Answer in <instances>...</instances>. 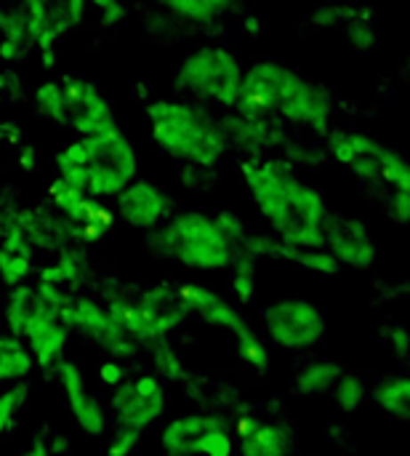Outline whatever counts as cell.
<instances>
[{
    "mask_svg": "<svg viewBox=\"0 0 410 456\" xmlns=\"http://www.w3.org/2000/svg\"><path fill=\"white\" fill-rule=\"evenodd\" d=\"M237 168L259 216L275 238L293 248H326L323 227L331 208L323 192L304 182L291 160L248 158Z\"/></svg>",
    "mask_w": 410,
    "mask_h": 456,
    "instance_id": "1",
    "label": "cell"
},
{
    "mask_svg": "<svg viewBox=\"0 0 410 456\" xmlns=\"http://www.w3.org/2000/svg\"><path fill=\"white\" fill-rule=\"evenodd\" d=\"M232 110L243 118H283L299 128L326 134L334 104L320 83L304 77L283 61L261 59L243 69Z\"/></svg>",
    "mask_w": 410,
    "mask_h": 456,
    "instance_id": "2",
    "label": "cell"
},
{
    "mask_svg": "<svg viewBox=\"0 0 410 456\" xmlns=\"http://www.w3.org/2000/svg\"><path fill=\"white\" fill-rule=\"evenodd\" d=\"M144 115L152 142L168 158L192 163L195 168L216 166L229 147L219 120L192 102L155 99L144 107Z\"/></svg>",
    "mask_w": 410,
    "mask_h": 456,
    "instance_id": "3",
    "label": "cell"
},
{
    "mask_svg": "<svg viewBox=\"0 0 410 456\" xmlns=\"http://www.w3.org/2000/svg\"><path fill=\"white\" fill-rule=\"evenodd\" d=\"M149 251L157 259H173L184 270L221 273L229 270L237 248L221 235L213 216L205 211L171 214L147 238Z\"/></svg>",
    "mask_w": 410,
    "mask_h": 456,
    "instance_id": "4",
    "label": "cell"
},
{
    "mask_svg": "<svg viewBox=\"0 0 410 456\" xmlns=\"http://www.w3.org/2000/svg\"><path fill=\"white\" fill-rule=\"evenodd\" d=\"M80 147H83V160L80 166H69V168H80L88 179V190L85 198H115L117 192H123L139 174V152L133 147V142L117 128H107L101 134L93 136H77ZM69 168H59L69 171Z\"/></svg>",
    "mask_w": 410,
    "mask_h": 456,
    "instance_id": "5",
    "label": "cell"
},
{
    "mask_svg": "<svg viewBox=\"0 0 410 456\" xmlns=\"http://www.w3.org/2000/svg\"><path fill=\"white\" fill-rule=\"evenodd\" d=\"M243 80V64L235 56L232 48L219 43H205L189 51L179 69H176V86L195 96L197 102H208L224 110L235 107V96Z\"/></svg>",
    "mask_w": 410,
    "mask_h": 456,
    "instance_id": "6",
    "label": "cell"
},
{
    "mask_svg": "<svg viewBox=\"0 0 410 456\" xmlns=\"http://www.w3.org/2000/svg\"><path fill=\"white\" fill-rule=\"evenodd\" d=\"M107 313L139 345L165 339L189 315L176 286H152L141 291L136 299L115 297L109 299Z\"/></svg>",
    "mask_w": 410,
    "mask_h": 456,
    "instance_id": "7",
    "label": "cell"
},
{
    "mask_svg": "<svg viewBox=\"0 0 410 456\" xmlns=\"http://www.w3.org/2000/svg\"><path fill=\"white\" fill-rule=\"evenodd\" d=\"M328 152L336 163L366 182H384L392 190H410L408 160L363 131H334L328 136Z\"/></svg>",
    "mask_w": 410,
    "mask_h": 456,
    "instance_id": "8",
    "label": "cell"
},
{
    "mask_svg": "<svg viewBox=\"0 0 410 456\" xmlns=\"http://www.w3.org/2000/svg\"><path fill=\"white\" fill-rule=\"evenodd\" d=\"M267 337L283 350H310L323 342L328 321L318 305L304 297H283L261 310Z\"/></svg>",
    "mask_w": 410,
    "mask_h": 456,
    "instance_id": "9",
    "label": "cell"
},
{
    "mask_svg": "<svg viewBox=\"0 0 410 456\" xmlns=\"http://www.w3.org/2000/svg\"><path fill=\"white\" fill-rule=\"evenodd\" d=\"M61 96H64V126L75 131L77 136H93L101 134L115 123V110L109 99L101 94V88L80 75H64L59 80Z\"/></svg>",
    "mask_w": 410,
    "mask_h": 456,
    "instance_id": "10",
    "label": "cell"
},
{
    "mask_svg": "<svg viewBox=\"0 0 410 456\" xmlns=\"http://www.w3.org/2000/svg\"><path fill=\"white\" fill-rule=\"evenodd\" d=\"M109 409L120 428H131L144 433L152 428L165 411V390L155 374H144L136 379H123L112 387Z\"/></svg>",
    "mask_w": 410,
    "mask_h": 456,
    "instance_id": "11",
    "label": "cell"
},
{
    "mask_svg": "<svg viewBox=\"0 0 410 456\" xmlns=\"http://www.w3.org/2000/svg\"><path fill=\"white\" fill-rule=\"evenodd\" d=\"M67 329L69 331H80L83 337H88L96 347L109 353L112 361L133 358L136 350H139V342L131 334H125L109 318L107 307H101L91 297H72L69 315H67Z\"/></svg>",
    "mask_w": 410,
    "mask_h": 456,
    "instance_id": "12",
    "label": "cell"
},
{
    "mask_svg": "<svg viewBox=\"0 0 410 456\" xmlns=\"http://www.w3.org/2000/svg\"><path fill=\"white\" fill-rule=\"evenodd\" d=\"M323 232H326V248L334 254V259L342 267L368 270L376 265L379 246H376V238L371 235L366 222L328 211Z\"/></svg>",
    "mask_w": 410,
    "mask_h": 456,
    "instance_id": "13",
    "label": "cell"
},
{
    "mask_svg": "<svg viewBox=\"0 0 410 456\" xmlns=\"http://www.w3.org/2000/svg\"><path fill=\"white\" fill-rule=\"evenodd\" d=\"M115 211L133 230H155L173 214V198L149 179H133L115 195Z\"/></svg>",
    "mask_w": 410,
    "mask_h": 456,
    "instance_id": "14",
    "label": "cell"
},
{
    "mask_svg": "<svg viewBox=\"0 0 410 456\" xmlns=\"http://www.w3.org/2000/svg\"><path fill=\"white\" fill-rule=\"evenodd\" d=\"M59 387H61V395H64V403H67V411L69 417L75 419V425L88 436V438H101L107 433V414L101 409V403L88 393L85 387V377H83V369L75 363V361H61L53 371Z\"/></svg>",
    "mask_w": 410,
    "mask_h": 456,
    "instance_id": "15",
    "label": "cell"
},
{
    "mask_svg": "<svg viewBox=\"0 0 410 456\" xmlns=\"http://www.w3.org/2000/svg\"><path fill=\"white\" fill-rule=\"evenodd\" d=\"M176 289H179L187 310L195 313L205 326H213L219 331H229L237 342H243V339L256 334L253 326L245 321V315L235 305H229L224 297L211 291L208 286H203V283H181Z\"/></svg>",
    "mask_w": 410,
    "mask_h": 456,
    "instance_id": "16",
    "label": "cell"
},
{
    "mask_svg": "<svg viewBox=\"0 0 410 456\" xmlns=\"http://www.w3.org/2000/svg\"><path fill=\"white\" fill-rule=\"evenodd\" d=\"M19 339L27 342L32 363H37L45 374H53L56 366L64 361V347H67V339H69V329L51 310H45L43 302H40L37 310L27 318Z\"/></svg>",
    "mask_w": 410,
    "mask_h": 456,
    "instance_id": "17",
    "label": "cell"
},
{
    "mask_svg": "<svg viewBox=\"0 0 410 456\" xmlns=\"http://www.w3.org/2000/svg\"><path fill=\"white\" fill-rule=\"evenodd\" d=\"M221 422H224V419L211 417V414H184V417H179V419H171V422L163 428V436H160L163 454L195 456L203 433L211 430V428H216V425H221Z\"/></svg>",
    "mask_w": 410,
    "mask_h": 456,
    "instance_id": "18",
    "label": "cell"
},
{
    "mask_svg": "<svg viewBox=\"0 0 410 456\" xmlns=\"http://www.w3.org/2000/svg\"><path fill=\"white\" fill-rule=\"evenodd\" d=\"M85 8L88 0H43V27L35 37V48H53L64 32L80 27V21L85 19Z\"/></svg>",
    "mask_w": 410,
    "mask_h": 456,
    "instance_id": "19",
    "label": "cell"
},
{
    "mask_svg": "<svg viewBox=\"0 0 410 456\" xmlns=\"http://www.w3.org/2000/svg\"><path fill=\"white\" fill-rule=\"evenodd\" d=\"M221 134L227 139V144H240L248 152H259V150H269L275 142H280L275 126H269L267 120H256V118H243V115H229V118H219Z\"/></svg>",
    "mask_w": 410,
    "mask_h": 456,
    "instance_id": "20",
    "label": "cell"
},
{
    "mask_svg": "<svg viewBox=\"0 0 410 456\" xmlns=\"http://www.w3.org/2000/svg\"><path fill=\"white\" fill-rule=\"evenodd\" d=\"M240 456H291L288 430L275 422H259L243 428Z\"/></svg>",
    "mask_w": 410,
    "mask_h": 456,
    "instance_id": "21",
    "label": "cell"
},
{
    "mask_svg": "<svg viewBox=\"0 0 410 456\" xmlns=\"http://www.w3.org/2000/svg\"><path fill=\"white\" fill-rule=\"evenodd\" d=\"M344 374V366L339 361H331V358H315V361H307L296 377H293V390L296 395L301 398H320L326 395L336 379Z\"/></svg>",
    "mask_w": 410,
    "mask_h": 456,
    "instance_id": "22",
    "label": "cell"
},
{
    "mask_svg": "<svg viewBox=\"0 0 410 456\" xmlns=\"http://www.w3.org/2000/svg\"><path fill=\"white\" fill-rule=\"evenodd\" d=\"M371 398L382 411H387L398 422H408L410 419V379L406 374L384 377L371 390Z\"/></svg>",
    "mask_w": 410,
    "mask_h": 456,
    "instance_id": "23",
    "label": "cell"
},
{
    "mask_svg": "<svg viewBox=\"0 0 410 456\" xmlns=\"http://www.w3.org/2000/svg\"><path fill=\"white\" fill-rule=\"evenodd\" d=\"M229 270H232V278H229L232 294L240 299V305H253L259 297V259L240 248Z\"/></svg>",
    "mask_w": 410,
    "mask_h": 456,
    "instance_id": "24",
    "label": "cell"
},
{
    "mask_svg": "<svg viewBox=\"0 0 410 456\" xmlns=\"http://www.w3.org/2000/svg\"><path fill=\"white\" fill-rule=\"evenodd\" d=\"M32 355L16 337L0 334V382H24L32 371Z\"/></svg>",
    "mask_w": 410,
    "mask_h": 456,
    "instance_id": "25",
    "label": "cell"
},
{
    "mask_svg": "<svg viewBox=\"0 0 410 456\" xmlns=\"http://www.w3.org/2000/svg\"><path fill=\"white\" fill-rule=\"evenodd\" d=\"M37 305H40V299H37L35 286L21 283V286L11 289V294L5 297V307H3V321L8 326L11 337H16V339L21 337V329H24L27 318L37 310Z\"/></svg>",
    "mask_w": 410,
    "mask_h": 456,
    "instance_id": "26",
    "label": "cell"
},
{
    "mask_svg": "<svg viewBox=\"0 0 410 456\" xmlns=\"http://www.w3.org/2000/svg\"><path fill=\"white\" fill-rule=\"evenodd\" d=\"M280 262H291L299 270H307V273H315V275H326V278H336L342 273V265L334 259V254L328 248H293V246H283Z\"/></svg>",
    "mask_w": 410,
    "mask_h": 456,
    "instance_id": "27",
    "label": "cell"
},
{
    "mask_svg": "<svg viewBox=\"0 0 410 456\" xmlns=\"http://www.w3.org/2000/svg\"><path fill=\"white\" fill-rule=\"evenodd\" d=\"M163 8H168L173 16L187 21L208 24L219 16H224L232 5V0H157Z\"/></svg>",
    "mask_w": 410,
    "mask_h": 456,
    "instance_id": "28",
    "label": "cell"
},
{
    "mask_svg": "<svg viewBox=\"0 0 410 456\" xmlns=\"http://www.w3.org/2000/svg\"><path fill=\"white\" fill-rule=\"evenodd\" d=\"M83 273H85L83 254L75 251V248H69V251H61V256L53 265H48V267L40 270V283H53V286L64 289V286L80 283Z\"/></svg>",
    "mask_w": 410,
    "mask_h": 456,
    "instance_id": "29",
    "label": "cell"
},
{
    "mask_svg": "<svg viewBox=\"0 0 410 456\" xmlns=\"http://www.w3.org/2000/svg\"><path fill=\"white\" fill-rule=\"evenodd\" d=\"M331 398H334V406L342 411V414H355L363 409V403L368 401V385L363 377L358 374H342L336 379V385L331 387Z\"/></svg>",
    "mask_w": 410,
    "mask_h": 456,
    "instance_id": "30",
    "label": "cell"
},
{
    "mask_svg": "<svg viewBox=\"0 0 410 456\" xmlns=\"http://www.w3.org/2000/svg\"><path fill=\"white\" fill-rule=\"evenodd\" d=\"M32 102H35V110H37L40 118H45V120H51L56 126H64V96H61L59 80L40 83Z\"/></svg>",
    "mask_w": 410,
    "mask_h": 456,
    "instance_id": "31",
    "label": "cell"
},
{
    "mask_svg": "<svg viewBox=\"0 0 410 456\" xmlns=\"http://www.w3.org/2000/svg\"><path fill=\"white\" fill-rule=\"evenodd\" d=\"M152 347V366L157 371V379H168V382H181L184 379V363L181 358L176 355V350L171 347L168 339H157V342H149Z\"/></svg>",
    "mask_w": 410,
    "mask_h": 456,
    "instance_id": "32",
    "label": "cell"
},
{
    "mask_svg": "<svg viewBox=\"0 0 410 456\" xmlns=\"http://www.w3.org/2000/svg\"><path fill=\"white\" fill-rule=\"evenodd\" d=\"M29 401V385L27 382H13L5 393H0V438L16 425L19 411Z\"/></svg>",
    "mask_w": 410,
    "mask_h": 456,
    "instance_id": "33",
    "label": "cell"
},
{
    "mask_svg": "<svg viewBox=\"0 0 410 456\" xmlns=\"http://www.w3.org/2000/svg\"><path fill=\"white\" fill-rule=\"evenodd\" d=\"M347 40H350V48L355 53L376 51V27H374V21H368L366 8L355 11V16L347 21Z\"/></svg>",
    "mask_w": 410,
    "mask_h": 456,
    "instance_id": "34",
    "label": "cell"
},
{
    "mask_svg": "<svg viewBox=\"0 0 410 456\" xmlns=\"http://www.w3.org/2000/svg\"><path fill=\"white\" fill-rule=\"evenodd\" d=\"M32 273V256H24V254H13V251H3L0 248V281L5 286H21L27 283Z\"/></svg>",
    "mask_w": 410,
    "mask_h": 456,
    "instance_id": "35",
    "label": "cell"
},
{
    "mask_svg": "<svg viewBox=\"0 0 410 456\" xmlns=\"http://www.w3.org/2000/svg\"><path fill=\"white\" fill-rule=\"evenodd\" d=\"M195 454L200 456H232L235 454V441L227 430V425H216L211 430L203 433L200 444H197V452Z\"/></svg>",
    "mask_w": 410,
    "mask_h": 456,
    "instance_id": "36",
    "label": "cell"
},
{
    "mask_svg": "<svg viewBox=\"0 0 410 456\" xmlns=\"http://www.w3.org/2000/svg\"><path fill=\"white\" fill-rule=\"evenodd\" d=\"M237 353H240V358H243L256 374H267V371H269V350H267V345L261 342L259 334H253V337L237 342Z\"/></svg>",
    "mask_w": 410,
    "mask_h": 456,
    "instance_id": "37",
    "label": "cell"
},
{
    "mask_svg": "<svg viewBox=\"0 0 410 456\" xmlns=\"http://www.w3.org/2000/svg\"><path fill=\"white\" fill-rule=\"evenodd\" d=\"M213 222H216V227L221 230V235L240 251V243H243V238L248 235L245 222H243L235 211H219V214L213 216Z\"/></svg>",
    "mask_w": 410,
    "mask_h": 456,
    "instance_id": "38",
    "label": "cell"
},
{
    "mask_svg": "<svg viewBox=\"0 0 410 456\" xmlns=\"http://www.w3.org/2000/svg\"><path fill=\"white\" fill-rule=\"evenodd\" d=\"M141 444V433L131 430V428H120L112 433L109 444H107V456H131Z\"/></svg>",
    "mask_w": 410,
    "mask_h": 456,
    "instance_id": "39",
    "label": "cell"
},
{
    "mask_svg": "<svg viewBox=\"0 0 410 456\" xmlns=\"http://www.w3.org/2000/svg\"><path fill=\"white\" fill-rule=\"evenodd\" d=\"M88 3L99 11L101 21H104L107 27L120 24V21L125 19V13H128V8L123 5V0H88Z\"/></svg>",
    "mask_w": 410,
    "mask_h": 456,
    "instance_id": "40",
    "label": "cell"
},
{
    "mask_svg": "<svg viewBox=\"0 0 410 456\" xmlns=\"http://www.w3.org/2000/svg\"><path fill=\"white\" fill-rule=\"evenodd\" d=\"M390 216L406 227L410 222V190H392L390 192Z\"/></svg>",
    "mask_w": 410,
    "mask_h": 456,
    "instance_id": "41",
    "label": "cell"
},
{
    "mask_svg": "<svg viewBox=\"0 0 410 456\" xmlns=\"http://www.w3.org/2000/svg\"><path fill=\"white\" fill-rule=\"evenodd\" d=\"M384 342L390 347V353L398 358V361H406L408 358V331L403 326H390L384 329Z\"/></svg>",
    "mask_w": 410,
    "mask_h": 456,
    "instance_id": "42",
    "label": "cell"
},
{
    "mask_svg": "<svg viewBox=\"0 0 410 456\" xmlns=\"http://www.w3.org/2000/svg\"><path fill=\"white\" fill-rule=\"evenodd\" d=\"M35 45L29 43H21V40H8V37H0V61L5 64H13V61H21L29 56Z\"/></svg>",
    "mask_w": 410,
    "mask_h": 456,
    "instance_id": "43",
    "label": "cell"
},
{
    "mask_svg": "<svg viewBox=\"0 0 410 456\" xmlns=\"http://www.w3.org/2000/svg\"><path fill=\"white\" fill-rule=\"evenodd\" d=\"M125 379V369L117 363V361H104L101 366H99V382L104 385V387H117L120 382Z\"/></svg>",
    "mask_w": 410,
    "mask_h": 456,
    "instance_id": "44",
    "label": "cell"
},
{
    "mask_svg": "<svg viewBox=\"0 0 410 456\" xmlns=\"http://www.w3.org/2000/svg\"><path fill=\"white\" fill-rule=\"evenodd\" d=\"M19 166L27 171V174H37L40 171V152L35 144H24L19 150Z\"/></svg>",
    "mask_w": 410,
    "mask_h": 456,
    "instance_id": "45",
    "label": "cell"
},
{
    "mask_svg": "<svg viewBox=\"0 0 410 456\" xmlns=\"http://www.w3.org/2000/svg\"><path fill=\"white\" fill-rule=\"evenodd\" d=\"M21 128H19V123L16 120H3L0 118V142L3 144H11V147H16L19 142H21Z\"/></svg>",
    "mask_w": 410,
    "mask_h": 456,
    "instance_id": "46",
    "label": "cell"
},
{
    "mask_svg": "<svg viewBox=\"0 0 410 456\" xmlns=\"http://www.w3.org/2000/svg\"><path fill=\"white\" fill-rule=\"evenodd\" d=\"M21 456H53V454L48 452V444H45L43 438H35V441L29 444V449H27Z\"/></svg>",
    "mask_w": 410,
    "mask_h": 456,
    "instance_id": "47",
    "label": "cell"
}]
</instances>
